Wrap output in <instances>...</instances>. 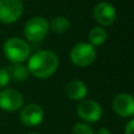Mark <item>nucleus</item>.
I'll list each match as a JSON object with an SVG mask.
<instances>
[{
	"instance_id": "nucleus-1",
	"label": "nucleus",
	"mask_w": 134,
	"mask_h": 134,
	"mask_svg": "<svg viewBox=\"0 0 134 134\" xmlns=\"http://www.w3.org/2000/svg\"><path fill=\"white\" fill-rule=\"evenodd\" d=\"M27 68L30 74L38 79H47L57 72L59 59L52 51H39L27 59Z\"/></svg>"
},
{
	"instance_id": "nucleus-2",
	"label": "nucleus",
	"mask_w": 134,
	"mask_h": 134,
	"mask_svg": "<svg viewBox=\"0 0 134 134\" xmlns=\"http://www.w3.org/2000/svg\"><path fill=\"white\" fill-rule=\"evenodd\" d=\"M4 54L12 64H23L30 58V46L20 38H9L2 46Z\"/></svg>"
},
{
	"instance_id": "nucleus-3",
	"label": "nucleus",
	"mask_w": 134,
	"mask_h": 134,
	"mask_svg": "<svg viewBox=\"0 0 134 134\" xmlns=\"http://www.w3.org/2000/svg\"><path fill=\"white\" fill-rule=\"evenodd\" d=\"M72 63L78 67L91 66L97 59V51L95 47L90 42H79L74 45L69 53Z\"/></svg>"
},
{
	"instance_id": "nucleus-4",
	"label": "nucleus",
	"mask_w": 134,
	"mask_h": 134,
	"mask_svg": "<svg viewBox=\"0 0 134 134\" xmlns=\"http://www.w3.org/2000/svg\"><path fill=\"white\" fill-rule=\"evenodd\" d=\"M49 24L44 16H34L30 19L25 25V37L32 42H39L47 37Z\"/></svg>"
},
{
	"instance_id": "nucleus-5",
	"label": "nucleus",
	"mask_w": 134,
	"mask_h": 134,
	"mask_svg": "<svg viewBox=\"0 0 134 134\" xmlns=\"http://www.w3.org/2000/svg\"><path fill=\"white\" fill-rule=\"evenodd\" d=\"M24 13L23 0H0V23L13 24Z\"/></svg>"
},
{
	"instance_id": "nucleus-6",
	"label": "nucleus",
	"mask_w": 134,
	"mask_h": 134,
	"mask_svg": "<svg viewBox=\"0 0 134 134\" xmlns=\"http://www.w3.org/2000/svg\"><path fill=\"white\" fill-rule=\"evenodd\" d=\"M24 107V97L13 88H2L0 91V108L6 112H16Z\"/></svg>"
},
{
	"instance_id": "nucleus-7",
	"label": "nucleus",
	"mask_w": 134,
	"mask_h": 134,
	"mask_svg": "<svg viewBox=\"0 0 134 134\" xmlns=\"http://www.w3.org/2000/svg\"><path fill=\"white\" fill-rule=\"evenodd\" d=\"M79 118L86 122H97L102 116V108L97 101L91 99H83L76 108Z\"/></svg>"
},
{
	"instance_id": "nucleus-8",
	"label": "nucleus",
	"mask_w": 134,
	"mask_h": 134,
	"mask_svg": "<svg viewBox=\"0 0 134 134\" xmlns=\"http://www.w3.org/2000/svg\"><path fill=\"white\" fill-rule=\"evenodd\" d=\"M45 116V112L40 105L30 104L23 107L20 112V121L26 127H37L42 122Z\"/></svg>"
},
{
	"instance_id": "nucleus-9",
	"label": "nucleus",
	"mask_w": 134,
	"mask_h": 134,
	"mask_svg": "<svg viewBox=\"0 0 134 134\" xmlns=\"http://www.w3.org/2000/svg\"><path fill=\"white\" fill-rule=\"evenodd\" d=\"M93 18L101 27H108L112 26L116 20L115 8L109 2H99L94 7L93 11Z\"/></svg>"
},
{
	"instance_id": "nucleus-10",
	"label": "nucleus",
	"mask_w": 134,
	"mask_h": 134,
	"mask_svg": "<svg viewBox=\"0 0 134 134\" xmlns=\"http://www.w3.org/2000/svg\"><path fill=\"white\" fill-rule=\"evenodd\" d=\"M112 108L114 113L121 118H131L134 114V99L131 94L120 93L115 95L112 101Z\"/></svg>"
},
{
	"instance_id": "nucleus-11",
	"label": "nucleus",
	"mask_w": 134,
	"mask_h": 134,
	"mask_svg": "<svg viewBox=\"0 0 134 134\" xmlns=\"http://www.w3.org/2000/svg\"><path fill=\"white\" fill-rule=\"evenodd\" d=\"M66 95L72 100L81 101L88 94V87L81 80H72L65 86Z\"/></svg>"
},
{
	"instance_id": "nucleus-12",
	"label": "nucleus",
	"mask_w": 134,
	"mask_h": 134,
	"mask_svg": "<svg viewBox=\"0 0 134 134\" xmlns=\"http://www.w3.org/2000/svg\"><path fill=\"white\" fill-rule=\"evenodd\" d=\"M6 69L9 74V79L14 82H24L30 76L27 66H24L23 64H13L9 65Z\"/></svg>"
},
{
	"instance_id": "nucleus-13",
	"label": "nucleus",
	"mask_w": 134,
	"mask_h": 134,
	"mask_svg": "<svg viewBox=\"0 0 134 134\" xmlns=\"http://www.w3.org/2000/svg\"><path fill=\"white\" fill-rule=\"evenodd\" d=\"M88 39H90V44L92 46H101L105 41L107 40V32L104 27L101 26H95L90 31L88 34Z\"/></svg>"
},
{
	"instance_id": "nucleus-14",
	"label": "nucleus",
	"mask_w": 134,
	"mask_h": 134,
	"mask_svg": "<svg viewBox=\"0 0 134 134\" xmlns=\"http://www.w3.org/2000/svg\"><path fill=\"white\" fill-rule=\"evenodd\" d=\"M48 24H49V30H52L57 34L65 33L66 31H68L69 26H71L68 19L65 18V16H55Z\"/></svg>"
},
{
	"instance_id": "nucleus-15",
	"label": "nucleus",
	"mask_w": 134,
	"mask_h": 134,
	"mask_svg": "<svg viewBox=\"0 0 134 134\" xmlns=\"http://www.w3.org/2000/svg\"><path fill=\"white\" fill-rule=\"evenodd\" d=\"M72 134H94V131L87 122H79L73 126Z\"/></svg>"
},
{
	"instance_id": "nucleus-16",
	"label": "nucleus",
	"mask_w": 134,
	"mask_h": 134,
	"mask_svg": "<svg viewBox=\"0 0 134 134\" xmlns=\"http://www.w3.org/2000/svg\"><path fill=\"white\" fill-rule=\"evenodd\" d=\"M9 81H11V79H9V74L7 72V69L0 68V90L6 87Z\"/></svg>"
},
{
	"instance_id": "nucleus-17",
	"label": "nucleus",
	"mask_w": 134,
	"mask_h": 134,
	"mask_svg": "<svg viewBox=\"0 0 134 134\" xmlns=\"http://www.w3.org/2000/svg\"><path fill=\"white\" fill-rule=\"evenodd\" d=\"M125 134H134V120L131 119L125 127Z\"/></svg>"
},
{
	"instance_id": "nucleus-18",
	"label": "nucleus",
	"mask_w": 134,
	"mask_h": 134,
	"mask_svg": "<svg viewBox=\"0 0 134 134\" xmlns=\"http://www.w3.org/2000/svg\"><path fill=\"white\" fill-rule=\"evenodd\" d=\"M97 134H111V131L106 127H101L99 131L97 132Z\"/></svg>"
},
{
	"instance_id": "nucleus-19",
	"label": "nucleus",
	"mask_w": 134,
	"mask_h": 134,
	"mask_svg": "<svg viewBox=\"0 0 134 134\" xmlns=\"http://www.w3.org/2000/svg\"><path fill=\"white\" fill-rule=\"evenodd\" d=\"M28 134H40V133H28Z\"/></svg>"
}]
</instances>
